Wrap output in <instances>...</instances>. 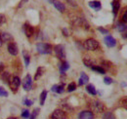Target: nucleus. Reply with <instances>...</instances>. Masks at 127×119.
I'll return each mask as SVG.
<instances>
[{
    "instance_id": "obj_1",
    "label": "nucleus",
    "mask_w": 127,
    "mask_h": 119,
    "mask_svg": "<svg viewBox=\"0 0 127 119\" xmlns=\"http://www.w3.org/2000/svg\"><path fill=\"white\" fill-rule=\"evenodd\" d=\"M36 49L39 54L41 55H49L52 53V46L48 43H37Z\"/></svg>"
},
{
    "instance_id": "obj_21",
    "label": "nucleus",
    "mask_w": 127,
    "mask_h": 119,
    "mask_svg": "<svg viewBox=\"0 0 127 119\" xmlns=\"http://www.w3.org/2000/svg\"><path fill=\"white\" fill-rule=\"evenodd\" d=\"M44 67H42V66H39L38 68H37V70H36V73L34 75V80H38L42 75L44 73Z\"/></svg>"
},
{
    "instance_id": "obj_37",
    "label": "nucleus",
    "mask_w": 127,
    "mask_h": 119,
    "mask_svg": "<svg viewBox=\"0 0 127 119\" xmlns=\"http://www.w3.org/2000/svg\"><path fill=\"white\" fill-rule=\"evenodd\" d=\"M3 70H4V64L2 62H0V74L3 72Z\"/></svg>"
},
{
    "instance_id": "obj_2",
    "label": "nucleus",
    "mask_w": 127,
    "mask_h": 119,
    "mask_svg": "<svg viewBox=\"0 0 127 119\" xmlns=\"http://www.w3.org/2000/svg\"><path fill=\"white\" fill-rule=\"evenodd\" d=\"M84 46H85V48L87 49V50H89V51H95L97 50L98 48H99V42L95 40V39H93V38H89V39H87L86 41H85V43H84Z\"/></svg>"
},
{
    "instance_id": "obj_6",
    "label": "nucleus",
    "mask_w": 127,
    "mask_h": 119,
    "mask_svg": "<svg viewBox=\"0 0 127 119\" xmlns=\"http://www.w3.org/2000/svg\"><path fill=\"white\" fill-rule=\"evenodd\" d=\"M91 108L96 111V112H102L105 110V105L102 104L101 102H98V101H94L92 102L91 104Z\"/></svg>"
},
{
    "instance_id": "obj_42",
    "label": "nucleus",
    "mask_w": 127,
    "mask_h": 119,
    "mask_svg": "<svg viewBox=\"0 0 127 119\" xmlns=\"http://www.w3.org/2000/svg\"><path fill=\"white\" fill-rule=\"evenodd\" d=\"M8 119H18V118H16V117H10V118H8Z\"/></svg>"
},
{
    "instance_id": "obj_4",
    "label": "nucleus",
    "mask_w": 127,
    "mask_h": 119,
    "mask_svg": "<svg viewBox=\"0 0 127 119\" xmlns=\"http://www.w3.org/2000/svg\"><path fill=\"white\" fill-rule=\"evenodd\" d=\"M23 87L26 91H31L32 89V79L30 74H28L25 77L23 81Z\"/></svg>"
},
{
    "instance_id": "obj_41",
    "label": "nucleus",
    "mask_w": 127,
    "mask_h": 119,
    "mask_svg": "<svg viewBox=\"0 0 127 119\" xmlns=\"http://www.w3.org/2000/svg\"><path fill=\"white\" fill-rule=\"evenodd\" d=\"M48 2H49V3H53V1H54V0H47Z\"/></svg>"
},
{
    "instance_id": "obj_23",
    "label": "nucleus",
    "mask_w": 127,
    "mask_h": 119,
    "mask_svg": "<svg viewBox=\"0 0 127 119\" xmlns=\"http://www.w3.org/2000/svg\"><path fill=\"white\" fill-rule=\"evenodd\" d=\"M86 91H87L90 95H92V96H95L96 94H97V91H96L95 86H94L93 84H89V85H87Z\"/></svg>"
},
{
    "instance_id": "obj_16",
    "label": "nucleus",
    "mask_w": 127,
    "mask_h": 119,
    "mask_svg": "<svg viewBox=\"0 0 127 119\" xmlns=\"http://www.w3.org/2000/svg\"><path fill=\"white\" fill-rule=\"evenodd\" d=\"M88 81H89V77H88V75L86 74V73H84V72H81V75H80L78 84H79L80 86H82V85L87 84V83H88Z\"/></svg>"
},
{
    "instance_id": "obj_35",
    "label": "nucleus",
    "mask_w": 127,
    "mask_h": 119,
    "mask_svg": "<svg viewBox=\"0 0 127 119\" xmlns=\"http://www.w3.org/2000/svg\"><path fill=\"white\" fill-rule=\"evenodd\" d=\"M24 104H26V105H28V106H31L32 104H33V102L31 101V100H28V99H26L25 101H24Z\"/></svg>"
},
{
    "instance_id": "obj_24",
    "label": "nucleus",
    "mask_w": 127,
    "mask_h": 119,
    "mask_svg": "<svg viewBox=\"0 0 127 119\" xmlns=\"http://www.w3.org/2000/svg\"><path fill=\"white\" fill-rule=\"evenodd\" d=\"M23 56H24V60H25V64L26 66H29L30 64V60H31V57L29 55V53L27 51H23Z\"/></svg>"
},
{
    "instance_id": "obj_34",
    "label": "nucleus",
    "mask_w": 127,
    "mask_h": 119,
    "mask_svg": "<svg viewBox=\"0 0 127 119\" xmlns=\"http://www.w3.org/2000/svg\"><path fill=\"white\" fill-rule=\"evenodd\" d=\"M98 30H99L100 32H102L103 34H107V33H109V30H106V29H104V28H98Z\"/></svg>"
},
{
    "instance_id": "obj_18",
    "label": "nucleus",
    "mask_w": 127,
    "mask_h": 119,
    "mask_svg": "<svg viewBox=\"0 0 127 119\" xmlns=\"http://www.w3.org/2000/svg\"><path fill=\"white\" fill-rule=\"evenodd\" d=\"M68 68H69V64H68L67 61H63V62L60 64V72H61L62 74H64Z\"/></svg>"
},
{
    "instance_id": "obj_14",
    "label": "nucleus",
    "mask_w": 127,
    "mask_h": 119,
    "mask_svg": "<svg viewBox=\"0 0 127 119\" xmlns=\"http://www.w3.org/2000/svg\"><path fill=\"white\" fill-rule=\"evenodd\" d=\"M111 6H112V13H113V15L116 16L118 10H119V7H120V0H112Z\"/></svg>"
},
{
    "instance_id": "obj_17",
    "label": "nucleus",
    "mask_w": 127,
    "mask_h": 119,
    "mask_svg": "<svg viewBox=\"0 0 127 119\" xmlns=\"http://www.w3.org/2000/svg\"><path fill=\"white\" fill-rule=\"evenodd\" d=\"M1 38H2V41L3 42H8V41H11L13 39L12 35L8 32H2L1 33Z\"/></svg>"
},
{
    "instance_id": "obj_7",
    "label": "nucleus",
    "mask_w": 127,
    "mask_h": 119,
    "mask_svg": "<svg viewBox=\"0 0 127 119\" xmlns=\"http://www.w3.org/2000/svg\"><path fill=\"white\" fill-rule=\"evenodd\" d=\"M52 119H66V115L64 113V111L62 109H56L52 115H51Z\"/></svg>"
},
{
    "instance_id": "obj_38",
    "label": "nucleus",
    "mask_w": 127,
    "mask_h": 119,
    "mask_svg": "<svg viewBox=\"0 0 127 119\" xmlns=\"http://www.w3.org/2000/svg\"><path fill=\"white\" fill-rule=\"evenodd\" d=\"M27 1H28V0H22V1H21V3L18 5V7H19V8H20V7H22V6H23V5H24V4H25Z\"/></svg>"
},
{
    "instance_id": "obj_13",
    "label": "nucleus",
    "mask_w": 127,
    "mask_h": 119,
    "mask_svg": "<svg viewBox=\"0 0 127 119\" xmlns=\"http://www.w3.org/2000/svg\"><path fill=\"white\" fill-rule=\"evenodd\" d=\"M1 79H2V81H3L4 83H6V84L10 85L11 80H12V78H11V74H10L8 71H3V72L1 73Z\"/></svg>"
},
{
    "instance_id": "obj_9",
    "label": "nucleus",
    "mask_w": 127,
    "mask_h": 119,
    "mask_svg": "<svg viewBox=\"0 0 127 119\" xmlns=\"http://www.w3.org/2000/svg\"><path fill=\"white\" fill-rule=\"evenodd\" d=\"M24 32L28 37H32L34 33V29L30 24H25L24 25Z\"/></svg>"
},
{
    "instance_id": "obj_25",
    "label": "nucleus",
    "mask_w": 127,
    "mask_h": 119,
    "mask_svg": "<svg viewBox=\"0 0 127 119\" xmlns=\"http://www.w3.org/2000/svg\"><path fill=\"white\" fill-rule=\"evenodd\" d=\"M91 68H92V70H94V71L98 72V73H101V74H104V73H106V70H105V69H104L102 66L94 65V66H92Z\"/></svg>"
},
{
    "instance_id": "obj_31",
    "label": "nucleus",
    "mask_w": 127,
    "mask_h": 119,
    "mask_svg": "<svg viewBox=\"0 0 127 119\" xmlns=\"http://www.w3.org/2000/svg\"><path fill=\"white\" fill-rule=\"evenodd\" d=\"M0 97H8V92L2 87H0Z\"/></svg>"
},
{
    "instance_id": "obj_28",
    "label": "nucleus",
    "mask_w": 127,
    "mask_h": 119,
    "mask_svg": "<svg viewBox=\"0 0 127 119\" xmlns=\"http://www.w3.org/2000/svg\"><path fill=\"white\" fill-rule=\"evenodd\" d=\"M30 116H31V114H30V111L28 110V109H24L23 110V112H22V117L25 119H29L30 118Z\"/></svg>"
},
{
    "instance_id": "obj_27",
    "label": "nucleus",
    "mask_w": 127,
    "mask_h": 119,
    "mask_svg": "<svg viewBox=\"0 0 127 119\" xmlns=\"http://www.w3.org/2000/svg\"><path fill=\"white\" fill-rule=\"evenodd\" d=\"M103 119H115V117H114V115H113L112 112H111V111H107V112L104 114Z\"/></svg>"
},
{
    "instance_id": "obj_12",
    "label": "nucleus",
    "mask_w": 127,
    "mask_h": 119,
    "mask_svg": "<svg viewBox=\"0 0 127 119\" xmlns=\"http://www.w3.org/2000/svg\"><path fill=\"white\" fill-rule=\"evenodd\" d=\"M88 5H89V7H90V8L94 9L95 11H100V10H101V8H102V4H101V2H100V1H98V0L90 1V2L88 3Z\"/></svg>"
},
{
    "instance_id": "obj_11",
    "label": "nucleus",
    "mask_w": 127,
    "mask_h": 119,
    "mask_svg": "<svg viewBox=\"0 0 127 119\" xmlns=\"http://www.w3.org/2000/svg\"><path fill=\"white\" fill-rule=\"evenodd\" d=\"M8 52L12 56H17L18 55V46L14 42H10L8 44Z\"/></svg>"
},
{
    "instance_id": "obj_8",
    "label": "nucleus",
    "mask_w": 127,
    "mask_h": 119,
    "mask_svg": "<svg viewBox=\"0 0 127 119\" xmlns=\"http://www.w3.org/2000/svg\"><path fill=\"white\" fill-rule=\"evenodd\" d=\"M78 119H94V114L90 110H83L78 114Z\"/></svg>"
},
{
    "instance_id": "obj_19",
    "label": "nucleus",
    "mask_w": 127,
    "mask_h": 119,
    "mask_svg": "<svg viewBox=\"0 0 127 119\" xmlns=\"http://www.w3.org/2000/svg\"><path fill=\"white\" fill-rule=\"evenodd\" d=\"M52 92H55V93H58V94H62L64 92V85H54L52 88H51Z\"/></svg>"
},
{
    "instance_id": "obj_26",
    "label": "nucleus",
    "mask_w": 127,
    "mask_h": 119,
    "mask_svg": "<svg viewBox=\"0 0 127 119\" xmlns=\"http://www.w3.org/2000/svg\"><path fill=\"white\" fill-rule=\"evenodd\" d=\"M46 97H47V91H42L41 95H40V104L43 105L45 103V100H46Z\"/></svg>"
},
{
    "instance_id": "obj_39",
    "label": "nucleus",
    "mask_w": 127,
    "mask_h": 119,
    "mask_svg": "<svg viewBox=\"0 0 127 119\" xmlns=\"http://www.w3.org/2000/svg\"><path fill=\"white\" fill-rule=\"evenodd\" d=\"M63 32H64V36H68V31L66 29H63Z\"/></svg>"
},
{
    "instance_id": "obj_33",
    "label": "nucleus",
    "mask_w": 127,
    "mask_h": 119,
    "mask_svg": "<svg viewBox=\"0 0 127 119\" xmlns=\"http://www.w3.org/2000/svg\"><path fill=\"white\" fill-rule=\"evenodd\" d=\"M5 23H6V18H5V16L3 15V14H0V26L4 25Z\"/></svg>"
},
{
    "instance_id": "obj_22",
    "label": "nucleus",
    "mask_w": 127,
    "mask_h": 119,
    "mask_svg": "<svg viewBox=\"0 0 127 119\" xmlns=\"http://www.w3.org/2000/svg\"><path fill=\"white\" fill-rule=\"evenodd\" d=\"M83 62H84V64H85L86 66H88V67H92V66H94V64H95V61L92 59H90L89 57L84 58V59H83Z\"/></svg>"
},
{
    "instance_id": "obj_32",
    "label": "nucleus",
    "mask_w": 127,
    "mask_h": 119,
    "mask_svg": "<svg viewBox=\"0 0 127 119\" xmlns=\"http://www.w3.org/2000/svg\"><path fill=\"white\" fill-rule=\"evenodd\" d=\"M104 82H105V84L110 85V84H111V83L113 82V80L111 79V77H105V78H104Z\"/></svg>"
},
{
    "instance_id": "obj_15",
    "label": "nucleus",
    "mask_w": 127,
    "mask_h": 119,
    "mask_svg": "<svg viewBox=\"0 0 127 119\" xmlns=\"http://www.w3.org/2000/svg\"><path fill=\"white\" fill-rule=\"evenodd\" d=\"M53 4H54L55 8H56L58 11H60V12H64V10H65V6H64V4L62 3L61 1L54 0V1H53Z\"/></svg>"
},
{
    "instance_id": "obj_5",
    "label": "nucleus",
    "mask_w": 127,
    "mask_h": 119,
    "mask_svg": "<svg viewBox=\"0 0 127 119\" xmlns=\"http://www.w3.org/2000/svg\"><path fill=\"white\" fill-rule=\"evenodd\" d=\"M20 85H21V79H20V77L14 76V77L12 78V80H11V83H10L11 90H12L13 92H17V90L19 89Z\"/></svg>"
},
{
    "instance_id": "obj_30",
    "label": "nucleus",
    "mask_w": 127,
    "mask_h": 119,
    "mask_svg": "<svg viewBox=\"0 0 127 119\" xmlns=\"http://www.w3.org/2000/svg\"><path fill=\"white\" fill-rule=\"evenodd\" d=\"M39 111H40V109H39V108H35V109L33 110L32 114L31 115V117H30V119H35V118H36V116L38 115Z\"/></svg>"
},
{
    "instance_id": "obj_10",
    "label": "nucleus",
    "mask_w": 127,
    "mask_h": 119,
    "mask_svg": "<svg viewBox=\"0 0 127 119\" xmlns=\"http://www.w3.org/2000/svg\"><path fill=\"white\" fill-rule=\"evenodd\" d=\"M104 41H105V44L107 45L108 47H114L115 44H116V40L111 36V35H108V36H106L105 37V39H104Z\"/></svg>"
},
{
    "instance_id": "obj_20",
    "label": "nucleus",
    "mask_w": 127,
    "mask_h": 119,
    "mask_svg": "<svg viewBox=\"0 0 127 119\" xmlns=\"http://www.w3.org/2000/svg\"><path fill=\"white\" fill-rule=\"evenodd\" d=\"M116 28H117V30H118L119 32L124 33V32L127 30V25L126 24H124L123 22H121V23H118V24H117Z\"/></svg>"
},
{
    "instance_id": "obj_40",
    "label": "nucleus",
    "mask_w": 127,
    "mask_h": 119,
    "mask_svg": "<svg viewBox=\"0 0 127 119\" xmlns=\"http://www.w3.org/2000/svg\"><path fill=\"white\" fill-rule=\"evenodd\" d=\"M3 44V41H2V38H1V34H0V47Z\"/></svg>"
},
{
    "instance_id": "obj_29",
    "label": "nucleus",
    "mask_w": 127,
    "mask_h": 119,
    "mask_svg": "<svg viewBox=\"0 0 127 119\" xmlns=\"http://www.w3.org/2000/svg\"><path fill=\"white\" fill-rule=\"evenodd\" d=\"M75 89H76V84L74 82H71V83L68 84V86H67V91L68 92H72Z\"/></svg>"
},
{
    "instance_id": "obj_3",
    "label": "nucleus",
    "mask_w": 127,
    "mask_h": 119,
    "mask_svg": "<svg viewBox=\"0 0 127 119\" xmlns=\"http://www.w3.org/2000/svg\"><path fill=\"white\" fill-rule=\"evenodd\" d=\"M54 51L56 56L60 60H64L65 58V52H64V47L63 45H56L54 47Z\"/></svg>"
},
{
    "instance_id": "obj_36",
    "label": "nucleus",
    "mask_w": 127,
    "mask_h": 119,
    "mask_svg": "<svg viewBox=\"0 0 127 119\" xmlns=\"http://www.w3.org/2000/svg\"><path fill=\"white\" fill-rule=\"evenodd\" d=\"M122 22H123L124 24H127V11L123 14V16H122Z\"/></svg>"
}]
</instances>
